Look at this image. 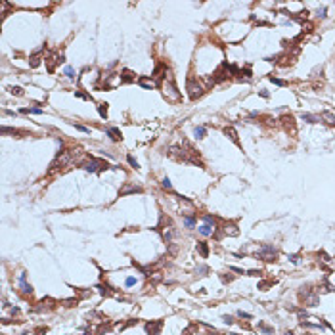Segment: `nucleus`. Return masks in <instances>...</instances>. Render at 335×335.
Here are the masks:
<instances>
[{
	"label": "nucleus",
	"instance_id": "obj_1",
	"mask_svg": "<svg viewBox=\"0 0 335 335\" xmlns=\"http://www.w3.org/2000/svg\"><path fill=\"white\" fill-rule=\"evenodd\" d=\"M161 90H163V96L167 98V102H171V104H178V102L182 100L180 92H178V88H176V84H174L172 75L165 77V79L161 81Z\"/></svg>",
	"mask_w": 335,
	"mask_h": 335
},
{
	"label": "nucleus",
	"instance_id": "obj_2",
	"mask_svg": "<svg viewBox=\"0 0 335 335\" xmlns=\"http://www.w3.org/2000/svg\"><path fill=\"white\" fill-rule=\"evenodd\" d=\"M75 161H73V153H71V150H65V151H60V155L54 159V163L50 165V169H48V174H56L58 171H65V169H69V167L73 165Z\"/></svg>",
	"mask_w": 335,
	"mask_h": 335
},
{
	"label": "nucleus",
	"instance_id": "obj_3",
	"mask_svg": "<svg viewBox=\"0 0 335 335\" xmlns=\"http://www.w3.org/2000/svg\"><path fill=\"white\" fill-rule=\"evenodd\" d=\"M81 167H83L84 171H88V172H102V171H107V169H109V165H107L105 161H102V159H94V157L83 161Z\"/></svg>",
	"mask_w": 335,
	"mask_h": 335
},
{
	"label": "nucleus",
	"instance_id": "obj_4",
	"mask_svg": "<svg viewBox=\"0 0 335 335\" xmlns=\"http://www.w3.org/2000/svg\"><path fill=\"white\" fill-rule=\"evenodd\" d=\"M188 90H190V100H197V98H201L205 94V86L201 83H197L194 77H190L188 79Z\"/></svg>",
	"mask_w": 335,
	"mask_h": 335
},
{
	"label": "nucleus",
	"instance_id": "obj_5",
	"mask_svg": "<svg viewBox=\"0 0 335 335\" xmlns=\"http://www.w3.org/2000/svg\"><path fill=\"white\" fill-rule=\"evenodd\" d=\"M276 255H278V251H276V247H272V245H262V247L259 249V257L266 262L276 261Z\"/></svg>",
	"mask_w": 335,
	"mask_h": 335
},
{
	"label": "nucleus",
	"instance_id": "obj_6",
	"mask_svg": "<svg viewBox=\"0 0 335 335\" xmlns=\"http://www.w3.org/2000/svg\"><path fill=\"white\" fill-rule=\"evenodd\" d=\"M178 201H180V213H182L184 217H194V215H195V205H194L190 199L178 197Z\"/></svg>",
	"mask_w": 335,
	"mask_h": 335
},
{
	"label": "nucleus",
	"instance_id": "obj_7",
	"mask_svg": "<svg viewBox=\"0 0 335 335\" xmlns=\"http://www.w3.org/2000/svg\"><path fill=\"white\" fill-rule=\"evenodd\" d=\"M280 121H282L284 128H285L289 134H291V136H295V134H297V127H295V119H293V115H284Z\"/></svg>",
	"mask_w": 335,
	"mask_h": 335
},
{
	"label": "nucleus",
	"instance_id": "obj_8",
	"mask_svg": "<svg viewBox=\"0 0 335 335\" xmlns=\"http://www.w3.org/2000/svg\"><path fill=\"white\" fill-rule=\"evenodd\" d=\"M44 61H46L48 71H50V73H54V69H56V63L65 61V60H63V56H61V54H50V56H48V58L44 60Z\"/></svg>",
	"mask_w": 335,
	"mask_h": 335
},
{
	"label": "nucleus",
	"instance_id": "obj_9",
	"mask_svg": "<svg viewBox=\"0 0 335 335\" xmlns=\"http://www.w3.org/2000/svg\"><path fill=\"white\" fill-rule=\"evenodd\" d=\"M161 328H163V320L148 322V324H146V333H148V335H159Z\"/></svg>",
	"mask_w": 335,
	"mask_h": 335
},
{
	"label": "nucleus",
	"instance_id": "obj_10",
	"mask_svg": "<svg viewBox=\"0 0 335 335\" xmlns=\"http://www.w3.org/2000/svg\"><path fill=\"white\" fill-rule=\"evenodd\" d=\"M19 289H21V293H23V295H31L33 293L31 284H27V274L25 272L19 274Z\"/></svg>",
	"mask_w": 335,
	"mask_h": 335
},
{
	"label": "nucleus",
	"instance_id": "obj_11",
	"mask_svg": "<svg viewBox=\"0 0 335 335\" xmlns=\"http://www.w3.org/2000/svg\"><path fill=\"white\" fill-rule=\"evenodd\" d=\"M142 192V188L140 186H134V184H127L125 188L119 192V197H125V195H128V194H140Z\"/></svg>",
	"mask_w": 335,
	"mask_h": 335
},
{
	"label": "nucleus",
	"instance_id": "obj_12",
	"mask_svg": "<svg viewBox=\"0 0 335 335\" xmlns=\"http://www.w3.org/2000/svg\"><path fill=\"white\" fill-rule=\"evenodd\" d=\"M224 134H226V136H228L234 144H236V146H241L239 138H238V132H236V128H234V127H224Z\"/></svg>",
	"mask_w": 335,
	"mask_h": 335
},
{
	"label": "nucleus",
	"instance_id": "obj_13",
	"mask_svg": "<svg viewBox=\"0 0 335 335\" xmlns=\"http://www.w3.org/2000/svg\"><path fill=\"white\" fill-rule=\"evenodd\" d=\"M105 132H107V136L113 140V142H121L123 140V134H121V130L119 128H115V127H109V128H105Z\"/></svg>",
	"mask_w": 335,
	"mask_h": 335
},
{
	"label": "nucleus",
	"instance_id": "obj_14",
	"mask_svg": "<svg viewBox=\"0 0 335 335\" xmlns=\"http://www.w3.org/2000/svg\"><path fill=\"white\" fill-rule=\"evenodd\" d=\"M121 81L123 83H134L136 81V75H134L130 69H123L121 71Z\"/></svg>",
	"mask_w": 335,
	"mask_h": 335
},
{
	"label": "nucleus",
	"instance_id": "obj_15",
	"mask_svg": "<svg viewBox=\"0 0 335 335\" xmlns=\"http://www.w3.org/2000/svg\"><path fill=\"white\" fill-rule=\"evenodd\" d=\"M174 234H176V230H174L172 226H169V228H163V239L167 241V245H169V243H172Z\"/></svg>",
	"mask_w": 335,
	"mask_h": 335
},
{
	"label": "nucleus",
	"instance_id": "obj_16",
	"mask_svg": "<svg viewBox=\"0 0 335 335\" xmlns=\"http://www.w3.org/2000/svg\"><path fill=\"white\" fill-rule=\"evenodd\" d=\"M197 230H199V234H201V236H205V238L213 236V234L217 232V228H215V226H209V224H203V226H199Z\"/></svg>",
	"mask_w": 335,
	"mask_h": 335
},
{
	"label": "nucleus",
	"instance_id": "obj_17",
	"mask_svg": "<svg viewBox=\"0 0 335 335\" xmlns=\"http://www.w3.org/2000/svg\"><path fill=\"white\" fill-rule=\"evenodd\" d=\"M138 83H140V86H144V88H148V90H151V88H155V83L153 79H146V77H142V79H138Z\"/></svg>",
	"mask_w": 335,
	"mask_h": 335
},
{
	"label": "nucleus",
	"instance_id": "obj_18",
	"mask_svg": "<svg viewBox=\"0 0 335 335\" xmlns=\"http://www.w3.org/2000/svg\"><path fill=\"white\" fill-rule=\"evenodd\" d=\"M96 289H98V291L102 293V295H105V297H109V295H117L115 291H111V287H109V285H104V284L96 285ZM117 297H119V295H117Z\"/></svg>",
	"mask_w": 335,
	"mask_h": 335
},
{
	"label": "nucleus",
	"instance_id": "obj_19",
	"mask_svg": "<svg viewBox=\"0 0 335 335\" xmlns=\"http://www.w3.org/2000/svg\"><path fill=\"white\" fill-rule=\"evenodd\" d=\"M224 234L234 238V236H238V234H239V230H238L236 224H224Z\"/></svg>",
	"mask_w": 335,
	"mask_h": 335
},
{
	"label": "nucleus",
	"instance_id": "obj_20",
	"mask_svg": "<svg viewBox=\"0 0 335 335\" xmlns=\"http://www.w3.org/2000/svg\"><path fill=\"white\" fill-rule=\"evenodd\" d=\"M50 303H54L52 299H42L35 310H37V312H40V310H48V308H52V305H50Z\"/></svg>",
	"mask_w": 335,
	"mask_h": 335
},
{
	"label": "nucleus",
	"instance_id": "obj_21",
	"mask_svg": "<svg viewBox=\"0 0 335 335\" xmlns=\"http://www.w3.org/2000/svg\"><path fill=\"white\" fill-rule=\"evenodd\" d=\"M320 119H322V121H326L328 125H335V115L331 113V111H324V113L320 115Z\"/></svg>",
	"mask_w": 335,
	"mask_h": 335
},
{
	"label": "nucleus",
	"instance_id": "obj_22",
	"mask_svg": "<svg viewBox=\"0 0 335 335\" xmlns=\"http://www.w3.org/2000/svg\"><path fill=\"white\" fill-rule=\"evenodd\" d=\"M301 119L306 121V123H312V125H314V123H320V121H322L318 115H312V113H303V115H301Z\"/></svg>",
	"mask_w": 335,
	"mask_h": 335
},
{
	"label": "nucleus",
	"instance_id": "obj_23",
	"mask_svg": "<svg viewBox=\"0 0 335 335\" xmlns=\"http://www.w3.org/2000/svg\"><path fill=\"white\" fill-rule=\"evenodd\" d=\"M197 251H199V255L203 257V259H207V255H209V247H207V243H205V241H199V243H197Z\"/></svg>",
	"mask_w": 335,
	"mask_h": 335
},
{
	"label": "nucleus",
	"instance_id": "obj_24",
	"mask_svg": "<svg viewBox=\"0 0 335 335\" xmlns=\"http://www.w3.org/2000/svg\"><path fill=\"white\" fill-rule=\"evenodd\" d=\"M318 301H320V299H318V295H312V293H310L308 297H305V305H306V306H316V305H318Z\"/></svg>",
	"mask_w": 335,
	"mask_h": 335
},
{
	"label": "nucleus",
	"instance_id": "obj_25",
	"mask_svg": "<svg viewBox=\"0 0 335 335\" xmlns=\"http://www.w3.org/2000/svg\"><path fill=\"white\" fill-rule=\"evenodd\" d=\"M207 272H209V266H205V264H199V266L195 268V274H197L199 278H203V276H207Z\"/></svg>",
	"mask_w": 335,
	"mask_h": 335
},
{
	"label": "nucleus",
	"instance_id": "obj_26",
	"mask_svg": "<svg viewBox=\"0 0 335 335\" xmlns=\"http://www.w3.org/2000/svg\"><path fill=\"white\" fill-rule=\"evenodd\" d=\"M98 113L102 119H107V104H98Z\"/></svg>",
	"mask_w": 335,
	"mask_h": 335
},
{
	"label": "nucleus",
	"instance_id": "obj_27",
	"mask_svg": "<svg viewBox=\"0 0 335 335\" xmlns=\"http://www.w3.org/2000/svg\"><path fill=\"white\" fill-rule=\"evenodd\" d=\"M205 132H207V130H205V127H195V128H194V134H195V138H197V140L205 138Z\"/></svg>",
	"mask_w": 335,
	"mask_h": 335
},
{
	"label": "nucleus",
	"instance_id": "obj_28",
	"mask_svg": "<svg viewBox=\"0 0 335 335\" xmlns=\"http://www.w3.org/2000/svg\"><path fill=\"white\" fill-rule=\"evenodd\" d=\"M203 220H205V224L215 226V228H217V218H215V217H211V215H203Z\"/></svg>",
	"mask_w": 335,
	"mask_h": 335
},
{
	"label": "nucleus",
	"instance_id": "obj_29",
	"mask_svg": "<svg viewBox=\"0 0 335 335\" xmlns=\"http://www.w3.org/2000/svg\"><path fill=\"white\" fill-rule=\"evenodd\" d=\"M63 75L67 77V79H75V69H73L71 65H67L65 69H63Z\"/></svg>",
	"mask_w": 335,
	"mask_h": 335
},
{
	"label": "nucleus",
	"instance_id": "obj_30",
	"mask_svg": "<svg viewBox=\"0 0 335 335\" xmlns=\"http://www.w3.org/2000/svg\"><path fill=\"white\" fill-rule=\"evenodd\" d=\"M184 226H186V228H194V226H195V218H194V217H186V218H184Z\"/></svg>",
	"mask_w": 335,
	"mask_h": 335
},
{
	"label": "nucleus",
	"instance_id": "obj_31",
	"mask_svg": "<svg viewBox=\"0 0 335 335\" xmlns=\"http://www.w3.org/2000/svg\"><path fill=\"white\" fill-rule=\"evenodd\" d=\"M10 92H12L14 96H23V88H21V86H12V88H10Z\"/></svg>",
	"mask_w": 335,
	"mask_h": 335
},
{
	"label": "nucleus",
	"instance_id": "obj_32",
	"mask_svg": "<svg viewBox=\"0 0 335 335\" xmlns=\"http://www.w3.org/2000/svg\"><path fill=\"white\" fill-rule=\"evenodd\" d=\"M259 329H261L262 333H266V335H272V333H274V329L268 328V326H264V324H259Z\"/></svg>",
	"mask_w": 335,
	"mask_h": 335
},
{
	"label": "nucleus",
	"instance_id": "obj_33",
	"mask_svg": "<svg viewBox=\"0 0 335 335\" xmlns=\"http://www.w3.org/2000/svg\"><path fill=\"white\" fill-rule=\"evenodd\" d=\"M2 134H21L19 130H16V128H10V127H2Z\"/></svg>",
	"mask_w": 335,
	"mask_h": 335
},
{
	"label": "nucleus",
	"instance_id": "obj_34",
	"mask_svg": "<svg viewBox=\"0 0 335 335\" xmlns=\"http://www.w3.org/2000/svg\"><path fill=\"white\" fill-rule=\"evenodd\" d=\"M161 184H163V188H167V190H172V184H171V178H169V176H165L163 180H161Z\"/></svg>",
	"mask_w": 335,
	"mask_h": 335
},
{
	"label": "nucleus",
	"instance_id": "obj_35",
	"mask_svg": "<svg viewBox=\"0 0 335 335\" xmlns=\"http://www.w3.org/2000/svg\"><path fill=\"white\" fill-rule=\"evenodd\" d=\"M40 65V58H38V54H35L31 58V67H38Z\"/></svg>",
	"mask_w": 335,
	"mask_h": 335
},
{
	"label": "nucleus",
	"instance_id": "obj_36",
	"mask_svg": "<svg viewBox=\"0 0 335 335\" xmlns=\"http://www.w3.org/2000/svg\"><path fill=\"white\" fill-rule=\"evenodd\" d=\"M125 285H127V287H132V285H136V278H134V276H128L127 280H125Z\"/></svg>",
	"mask_w": 335,
	"mask_h": 335
},
{
	"label": "nucleus",
	"instance_id": "obj_37",
	"mask_svg": "<svg viewBox=\"0 0 335 335\" xmlns=\"http://www.w3.org/2000/svg\"><path fill=\"white\" fill-rule=\"evenodd\" d=\"M270 81H272L276 86H287V83H285V81H282V79H276V77H270Z\"/></svg>",
	"mask_w": 335,
	"mask_h": 335
},
{
	"label": "nucleus",
	"instance_id": "obj_38",
	"mask_svg": "<svg viewBox=\"0 0 335 335\" xmlns=\"http://www.w3.org/2000/svg\"><path fill=\"white\" fill-rule=\"evenodd\" d=\"M127 159H128V163H130V167H132V169H140V165H138V161H136V159H134V157H132V155H128V157H127Z\"/></svg>",
	"mask_w": 335,
	"mask_h": 335
},
{
	"label": "nucleus",
	"instance_id": "obj_39",
	"mask_svg": "<svg viewBox=\"0 0 335 335\" xmlns=\"http://www.w3.org/2000/svg\"><path fill=\"white\" fill-rule=\"evenodd\" d=\"M75 96H77V98H84V100H92L90 94H84V92H81V90H75Z\"/></svg>",
	"mask_w": 335,
	"mask_h": 335
},
{
	"label": "nucleus",
	"instance_id": "obj_40",
	"mask_svg": "<svg viewBox=\"0 0 335 335\" xmlns=\"http://www.w3.org/2000/svg\"><path fill=\"white\" fill-rule=\"evenodd\" d=\"M238 316H239V318H245V320H251V318H253L249 312H243V310H238Z\"/></svg>",
	"mask_w": 335,
	"mask_h": 335
},
{
	"label": "nucleus",
	"instance_id": "obj_41",
	"mask_svg": "<svg viewBox=\"0 0 335 335\" xmlns=\"http://www.w3.org/2000/svg\"><path fill=\"white\" fill-rule=\"evenodd\" d=\"M318 257H322V261H324V262H329V261H331V259H329V255H328V253H324V251H320V253H318Z\"/></svg>",
	"mask_w": 335,
	"mask_h": 335
},
{
	"label": "nucleus",
	"instance_id": "obj_42",
	"mask_svg": "<svg viewBox=\"0 0 335 335\" xmlns=\"http://www.w3.org/2000/svg\"><path fill=\"white\" fill-rule=\"evenodd\" d=\"M222 320H224V324H228V326H230V324H234V318H232L230 314H224V316H222Z\"/></svg>",
	"mask_w": 335,
	"mask_h": 335
},
{
	"label": "nucleus",
	"instance_id": "obj_43",
	"mask_svg": "<svg viewBox=\"0 0 335 335\" xmlns=\"http://www.w3.org/2000/svg\"><path fill=\"white\" fill-rule=\"evenodd\" d=\"M220 280L224 282V284H228V282H232V280H234V276H226V274H222V276H220Z\"/></svg>",
	"mask_w": 335,
	"mask_h": 335
},
{
	"label": "nucleus",
	"instance_id": "obj_44",
	"mask_svg": "<svg viewBox=\"0 0 335 335\" xmlns=\"http://www.w3.org/2000/svg\"><path fill=\"white\" fill-rule=\"evenodd\" d=\"M228 268H230L232 272H236V274H245V272H243V268H238V266H228Z\"/></svg>",
	"mask_w": 335,
	"mask_h": 335
},
{
	"label": "nucleus",
	"instance_id": "obj_45",
	"mask_svg": "<svg viewBox=\"0 0 335 335\" xmlns=\"http://www.w3.org/2000/svg\"><path fill=\"white\" fill-rule=\"evenodd\" d=\"M75 128L81 130V132H90V128H88V127H83V125H75Z\"/></svg>",
	"mask_w": 335,
	"mask_h": 335
},
{
	"label": "nucleus",
	"instance_id": "obj_46",
	"mask_svg": "<svg viewBox=\"0 0 335 335\" xmlns=\"http://www.w3.org/2000/svg\"><path fill=\"white\" fill-rule=\"evenodd\" d=\"M65 303V306H73V303L77 305V299H67V301H63Z\"/></svg>",
	"mask_w": 335,
	"mask_h": 335
},
{
	"label": "nucleus",
	"instance_id": "obj_47",
	"mask_svg": "<svg viewBox=\"0 0 335 335\" xmlns=\"http://www.w3.org/2000/svg\"><path fill=\"white\" fill-rule=\"evenodd\" d=\"M31 113H33V115H40L42 109H40V107H31Z\"/></svg>",
	"mask_w": 335,
	"mask_h": 335
},
{
	"label": "nucleus",
	"instance_id": "obj_48",
	"mask_svg": "<svg viewBox=\"0 0 335 335\" xmlns=\"http://www.w3.org/2000/svg\"><path fill=\"white\" fill-rule=\"evenodd\" d=\"M316 14H318V17H320V19H324V17H326V8H322V10H318V12H316Z\"/></svg>",
	"mask_w": 335,
	"mask_h": 335
},
{
	"label": "nucleus",
	"instance_id": "obj_49",
	"mask_svg": "<svg viewBox=\"0 0 335 335\" xmlns=\"http://www.w3.org/2000/svg\"><path fill=\"white\" fill-rule=\"evenodd\" d=\"M299 259H301L299 255H289V261H291V262H295V264L299 262Z\"/></svg>",
	"mask_w": 335,
	"mask_h": 335
},
{
	"label": "nucleus",
	"instance_id": "obj_50",
	"mask_svg": "<svg viewBox=\"0 0 335 335\" xmlns=\"http://www.w3.org/2000/svg\"><path fill=\"white\" fill-rule=\"evenodd\" d=\"M268 285H270V282H261V284H259V289H262V291H264Z\"/></svg>",
	"mask_w": 335,
	"mask_h": 335
},
{
	"label": "nucleus",
	"instance_id": "obj_51",
	"mask_svg": "<svg viewBox=\"0 0 335 335\" xmlns=\"http://www.w3.org/2000/svg\"><path fill=\"white\" fill-rule=\"evenodd\" d=\"M247 274H249V276H261L262 272H261V270H249Z\"/></svg>",
	"mask_w": 335,
	"mask_h": 335
},
{
	"label": "nucleus",
	"instance_id": "obj_52",
	"mask_svg": "<svg viewBox=\"0 0 335 335\" xmlns=\"http://www.w3.org/2000/svg\"><path fill=\"white\" fill-rule=\"evenodd\" d=\"M303 31H306V33L312 31V25H310V23H303Z\"/></svg>",
	"mask_w": 335,
	"mask_h": 335
},
{
	"label": "nucleus",
	"instance_id": "obj_53",
	"mask_svg": "<svg viewBox=\"0 0 335 335\" xmlns=\"http://www.w3.org/2000/svg\"><path fill=\"white\" fill-rule=\"evenodd\" d=\"M10 312H12V316H17V314H19V308H12Z\"/></svg>",
	"mask_w": 335,
	"mask_h": 335
},
{
	"label": "nucleus",
	"instance_id": "obj_54",
	"mask_svg": "<svg viewBox=\"0 0 335 335\" xmlns=\"http://www.w3.org/2000/svg\"><path fill=\"white\" fill-rule=\"evenodd\" d=\"M83 335H90V333H83Z\"/></svg>",
	"mask_w": 335,
	"mask_h": 335
}]
</instances>
